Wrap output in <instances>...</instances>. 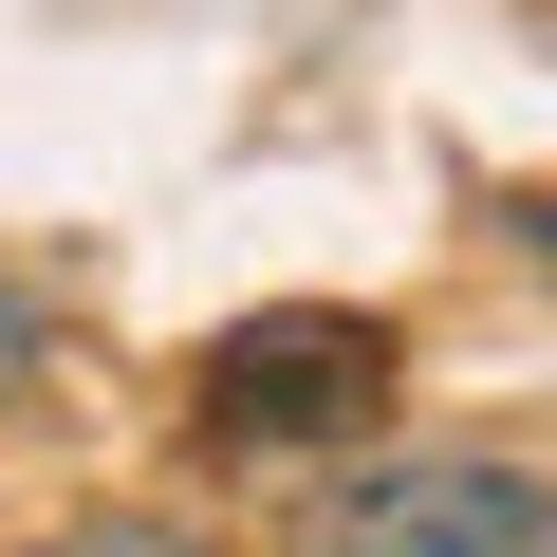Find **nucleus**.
<instances>
[{"mask_svg":"<svg viewBox=\"0 0 557 557\" xmlns=\"http://www.w3.org/2000/svg\"><path fill=\"white\" fill-rule=\"evenodd\" d=\"M298 557H557V483L520 446H372L298 502Z\"/></svg>","mask_w":557,"mask_h":557,"instance_id":"1","label":"nucleus"},{"mask_svg":"<svg viewBox=\"0 0 557 557\" xmlns=\"http://www.w3.org/2000/svg\"><path fill=\"white\" fill-rule=\"evenodd\" d=\"M391 317H354V298H298V317H242L223 354H205V446H335V428H372L391 409Z\"/></svg>","mask_w":557,"mask_h":557,"instance_id":"2","label":"nucleus"},{"mask_svg":"<svg viewBox=\"0 0 557 557\" xmlns=\"http://www.w3.org/2000/svg\"><path fill=\"white\" fill-rule=\"evenodd\" d=\"M0 557H223V520H168V502H112V520H57V539H0Z\"/></svg>","mask_w":557,"mask_h":557,"instance_id":"3","label":"nucleus"}]
</instances>
